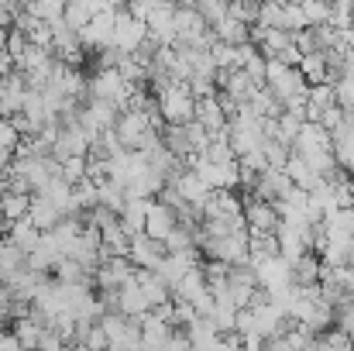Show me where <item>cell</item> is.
I'll list each match as a JSON object with an SVG mask.
<instances>
[{"mask_svg":"<svg viewBox=\"0 0 354 351\" xmlns=\"http://www.w3.org/2000/svg\"><path fill=\"white\" fill-rule=\"evenodd\" d=\"M299 10H303V17H306V28H324V24H330V3H324V0H306V3H299Z\"/></svg>","mask_w":354,"mask_h":351,"instance_id":"obj_22","label":"cell"},{"mask_svg":"<svg viewBox=\"0 0 354 351\" xmlns=\"http://www.w3.org/2000/svg\"><path fill=\"white\" fill-rule=\"evenodd\" d=\"M234 334H237V338H244V334H254V314H251V310H237Z\"/></svg>","mask_w":354,"mask_h":351,"instance_id":"obj_32","label":"cell"},{"mask_svg":"<svg viewBox=\"0 0 354 351\" xmlns=\"http://www.w3.org/2000/svg\"><path fill=\"white\" fill-rule=\"evenodd\" d=\"M193 10L203 17L207 28H217L227 17V3H221V0H200V3H193Z\"/></svg>","mask_w":354,"mask_h":351,"instance_id":"obj_24","label":"cell"},{"mask_svg":"<svg viewBox=\"0 0 354 351\" xmlns=\"http://www.w3.org/2000/svg\"><path fill=\"white\" fill-rule=\"evenodd\" d=\"M148 310H151V307H148L145 293H141L134 282H127L124 289H118V314L120 317H127V321H141Z\"/></svg>","mask_w":354,"mask_h":351,"instance_id":"obj_11","label":"cell"},{"mask_svg":"<svg viewBox=\"0 0 354 351\" xmlns=\"http://www.w3.org/2000/svg\"><path fill=\"white\" fill-rule=\"evenodd\" d=\"M348 300H351V303H354V286H351V293H348Z\"/></svg>","mask_w":354,"mask_h":351,"instance_id":"obj_36","label":"cell"},{"mask_svg":"<svg viewBox=\"0 0 354 351\" xmlns=\"http://www.w3.org/2000/svg\"><path fill=\"white\" fill-rule=\"evenodd\" d=\"M0 351H24L21 345H17V338H14V334H10L7 327L0 331Z\"/></svg>","mask_w":354,"mask_h":351,"instance_id":"obj_33","label":"cell"},{"mask_svg":"<svg viewBox=\"0 0 354 351\" xmlns=\"http://www.w3.org/2000/svg\"><path fill=\"white\" fill-rule=\"evenodd\" d=\"M28 207H31V197H21V193H3L0 197V221L7 224H17L28 217Z\"/></svg>","mask_w":354,"mask_h":351,"instance_id":"obj_17","label":"cell"},{"mask_svg":"<svg viewBox=\"0 0 354 351\" xmlns=\"http://www.w3.org/2000/svg\"><path fill=\"white\" fill-rule=\"evenodd\" d=\"M127 258H131V265H134V269L155 272V269H158V262L165 258V248H162L158 241H151L148 234H134V237H131V251H127Z\"/></svg>","mask_w":354,"mask_h":351,"instance_id":"obj_7","label":"cell"},{"mask_svg":"<svg viewBox=\"0 0 354 351\" xmlns=\"http://www.w3.org/2000/svg\"><path fill=\"white\" fill-rule=\"evenodd\" d=\"M86 155H90V138L83 134V127H80V124H73V127H59V138H55L48 159L66 162V159H86Z\"/></svg>","mask_w":354,"mask_h":351,"instance_id":"obj_6","label":"cell"},{"mask_svg":"<svg viewBox=\"0 0 354 351\" xmlns=\"http://www.w3.org/2000/svg\"><path fill=\"white\" fill-rule=\"evenodd\" d=\"M114 17H118V3H111L104 14H97V17L80 31V45H83V52H104V48H114Z\"/></svg>","mask_w":354,"mask_h":351,"instance_id":"obj_2","label":"cell"},{"mask_svg":"<svg viewBox=\"0 0 354 351\" xmlns=\"http://www.w3.org/2000/svg\"><path fill=\"white\" fill-rule=\"evenodd\" d=\"M341 124H344V111H341V107H330V111H324V114H320V127H324L327 134H334Z\"/></svg>","mask_w":354,"mask_h":351,"instance_id":"obj_31","label":"cell"},{"mask_svg":"<svg viewBox=\"0 0 354 351\" xmlns=\"http://www.w3.org/2000/svg\"><path fill=\"white\" fill-rule=\"evenodd\" d=\"M62 10H66V3H59V0H35V3H24V14H31V17L41 21V24L62 21Z\"/></svg>","mask_w":354,"mask_h":351,"instance_id":"obj_19","label":"cell"},{"mask_svg":"<svg viewBox=\"0 0 354 351\" xmlns=\"http://www.w3.org/2000/svg\"><path fill=\"white\" fill-rule=\"evenodd\" d=\"M134 272H138V269L131 265V258H107V262H100L97 272H93V289H100V293H118L127 282H134Z\"/></svg>","mask_w":354,"mask_h":351,"instance_id":"obj_3","label":"cell"},{"mask_svg":"<svg viewBox=\"0 0 354 351\" xmlns=\"http://www.w3.org/2000/svg\"><path fill=\"white\" fill-rule=\"evenodd\" d=\"M59 179L66 186H80L86 179V159H66V162H59Z\"/></svg>","mask_w":354,"mask_h":351,"instance_id":"obj_25","label":"cell"},{"mask_svg":"<svg viewBox=\"0 0 354 351\" xmlns=\"http://www.w3.org/2000/svg\"><path fill=\"white\" fill-rule=\"evenodd\" d=\"M148 38V28L145 21H134L124 7H118V17H114V48L124 52V55H134Z\"/></svg>","mask_w":354,"mask_h":351,"instance_id":"obj_5","label":"cell"},{"mask_svg":"<svg viewBox=\"0 0 354 351\" xmlns=\"http://www.w3.org/2000/svg\"><path fill=\"white\" fill-rule=\"evenodd\" d=\"M330 152H334L337 165L348 172L354 165V124H341V127L330 134Z\"/></svg>","mask_w":354,"mask_h":351,"instance_id":"obj_13","label":"cell"},{"mask_svg":"<svg viewBox=\"0 0 354 351\" xmlns=\"http://www.w3.org/2000/svg\"><path fill=\"white\" fill-rule=\"evenodd\" d=\"M296 69H299V76H303V83H306V87H317V83H324V80H327V62H324V52L303 55Z\"/></svg>","mask_w":354,"mask_h":351,"instance_id":"obj_18","label":"cell"},{"mask_svg":"<svg viewBox=\"0 0 354 351\" xmlns=\"http://www.w3.org/2000/svg\"><path fill=\"white\" fill-rule=\"evenodd\" d=\"M334 100L341 111H354V76H344L337 87H334Z\"/></svg>","mask_w":354,"mask_h":351,"instance_id":"obj_29","label":"cell"},{"mask_svg":"<svg viewBox=\"0 0 354 351\" xmlns=\"http://www.w3.org/2000/svg\"><path fill=\"white\" fill-rule=\"evenodd\" d=\"M107 351H141V345H111Z\"/></svg>","mask_w":354,"mask_h":351,"instance_id":"obj_34","label":"cell"},{"mask_svg":"<svg viewBox=\"0 0 354 351\" xmlns=\"http://www.w3.org/2000/svg\"><path fill=\"white\" fill-rule=\"evenodd\" d=\"M261 155H265V162H268V169H286V162H289V155H292V145H286V141H279V138H265L261 141Z\"/></svg>","mask_w":354,"mask_h":351,"instance_id":"obj_20","label":"cell"},{"mask_svg":"<svg viewBox=\"0 0 354 351\" xmlns=\"http://www.w3.org/2000/svg\"><path fill=\"white\" fill-rule=\"evenodd\" d=\"M227 17L237 21V24H244V28H251V24H258V3H251V0L227 3Z\"/></svg>","mask_w":354,"mask_h":351,"instance_id":"obj_26","label":"cell"},{"mask_svg":"<svg viewBox=\"0 0 354 351\" xmlns=\"http://www.w3.org/2000/svg\"><path fill=\"white\" fill-rule=\"evenodd\" d=\"M97 193H100V207H107L111 214H120L124 204H127V193L120 186H114V183H107V179L97 186Z\"/></svg>","mask_w":354,"mask_h":351,"instance_id":"obj_23","label":"cell"},{"mask_svg":"<svg viewBox=\"0 0 354 351\" xmlns=\"http://www.w3.org/2000/svg\"><path fill=\"white\" fill-rule=\"evenodd\" d=\"M176 224H179V221H176V214H172L169 207H162L158 200H151V204H148V214H145V234H148L151 241H158V244H162L169 234L176 231Z\"/></svg>","mask_w":354,"mask_h":351,"instance_id":"obj_8","label":"cell"},{"mask_svg":"<svg viewBox=\"0 0 354 351\" xmlns=\"http://www.w3.org/2000/svg\"><path fill=\"white\" fill-rule=\"evenodd\" d=\"M317 338H320V341H324V345H327L330 351H348V348H354L351 341H348V334H344V331H337V327H327V331H324V334H317Z\"/></svg>","mask_w":354,"mask_h":351,"instance_id":"obj_30","label":"cell"},{"mask_svg":"<svg viewBox=\"0 0 354 351\" xmlns=\"http://www.w3.org/2000/svg\"><path fill=\"white\" fill-rule=\"evenodd\" d=\"M282 31H286V35L306 31V17H303L299 3H282Z\"/></svg>","mask_w":354,"mask_h":351,"instance_id":"obj_27","label":"cell"},{"mask_svg":"<svg viewBox=\"0 0 354 351\" xmlns=\"http://www.w3.org/2000/svg\"><path fill=\"white\" fill-rule=\"evenodd\" d=\"M348 269H351V272H354V262H351V265H348Z\"/></svg>","mask_w":354,"mask_h":351,"instance_id":"obj_37","label":"cell"},{"mask_svg":"<svg viewBox=\"0 0 354 351\" xmlns=\"http://www.w3.org/2000/svg\"><path fill=\"white\" fill-rule=\"evenodd\" d=\"M111 3H104V0H73V3H66V10H62V21L73 28V31H83L97 14H104Z\"/></svg>","mask_w":354,"mask_h":351,"instance_id":"obj_9","label":"cell"},{"mask_svg":"<svg viewBox=\"0 0 354 351\" xmlns=\"http://www.w3.org/2000/svg\"><path fill=\"white\" fill-rule=\"evenodd\" d=\"M320 258L313 255V251H306V255H299L296 262H292V286H299V289H310V286H320Z\"/></svg>","mask_w":354,"mask_h":351,"instance_id":"obj_12","label":"cell"},{"mask_svg":"<svg viewBox=\"0 0 354 351\" xmlns=\"http://www.w3.org/2000/svg\"><path fill=\"white\" fill-rule=\"evenodd\" d=\"M134 286L145 293V300H148V307H162V303H172V293L155 279V272H145V269H138L134 272Z\"/></svg>","mask_w":354,"mask_h":351,"instance_id":"obj_14","label":"cell"},{"mask_svg":"<svg viewBox=\"0 0 354 351\" xmlns=\"http://www.w3.org/2000/svg\"><path fill=\"white\" fill-rule=\"evenodd\" d=\"M38 237H41V231H38V228H35L28 217H24V221H17V224H10V231H7V241H10V244H14V248H17L24 258H28V251L38 244Z\"/></svg>","mask_w":354,"mask_h":351,"instance_id":"obj_16","label":"cell"},{"mask_svg":"<svg viewBox=\"0 0 354 351\" xmlns=\"http://www.w3.org/2000/svg\"><path fill=\"white\" fill-rule=\"evenodd\" d=\"M148 204L151 200H127L124 204V210H120L118 217H120V228L131 234H145V214H148Z\"/></svg>","mask_w":354,"mask_h":351,"instance_id":"obj_15","label":"cell"},{"mask_svg":"<svg viewBox=\"0 0 354 351\" xmlns=\"http://www.w3.org/2000/svg\"><path fill=\"white\" fill-rule=\"evenodd\" d=\"M155 104H158L162 124H172V127L189 124L193 114H196V100H193V93H189L186 83H172V87H165V90L155 97Z\"/></svg>","mask_w":354,"mask_h":351,"instance_id":"obj_1","label":"cell"},{"mask_svg":"<svg viewBox=\"0 0 354 351\" xmlns=\"http://www.w3.org/2000/svg\"><path fill=\"white\" fill-rule=\"evenodd\" d=\"M351 210H354V207H351Z\"/></svg>","mask_w":354,"mask_h":351,"instance_id":"obj_39","label":"cell"},{"mask_svg":"<svg viewBox=\"0 0 354 351\" xmlns=\"http://www.w3.org/2000/svg\"><path fill=\"white\" fill-rule=\"evenodd\" d=\"M237 197H241V207H244V228H248V234H275L279 214H275L272 204L254 200L248 193H237Z\"/></svg>","mask_w":354,"mask_h":351,"instance_id":"obj_4","label":"cell"},{"mask_svg":"<svg viewBox=\"0 0 354 351\" xmlns=\"http://www.w3.org/2000/svg\"><path fill=\"white\" fill-rule=\"evenodd\" d=\"M292 48V35H286V31H265V38H261V45H258V52L265 55V62L268 59H279L282 52H289Z\"/></svg>","mask_w":354,"mask_h":351,"instance_id":"obj_21","label":"cell"},{"mask_svg":"<svg viewBox=\"0 0 354 351\" xmlns=\"http://www.w3.org/2000/svg\"><path fill=\"white\" fill-rule=\"evenodd\" d=\"M69 351H90V348H86V345H73Z\"/></svg>","mask_w":354,"mask_h":351,"instance_id":"obj_35","label":"cell"},{"mask_svg":"<svg viewBox=\"0 0 354 351\" xmlns=\"http://www.w3.org/2000/svg\"><path fill=\"white\" fill-rule=\"evenodd\" d=\"M348 351H354V348H348Z\"/></svg>","mask_w":354,"mask_h":351,"instance_id":"obj_38","label":"cell"},{"mask_svg":"<svg viewBox=\"0 0 354 351\" xmlns=\"http://www.w3.org/2000/svg\"><path fill=\"white\" fill-rule=\"evenodd\" d=\"M330 28L334 31H348L351 28V0L330 3Z\"/></svg>","mask_w":354,"mask_h":351,"instance_id":"obj_28","label":"cell"},{"mask_svg":"<svg viewBox=\"0 0 354 351\" xmlns=\"http://www.w3.org/2000/svg\"><path fill=\"white\" fill-rule=\"evenodd\" d=\"M28 221H31L41 234H48L59 221H66V217L59 214V207H55L52 200H45V197H38V193H35V197H31V207H28Z\"/></svg>","mask_w":354,"mask_h":351,"instance_id":"obj_10","label":"cell"}]
</instances>
